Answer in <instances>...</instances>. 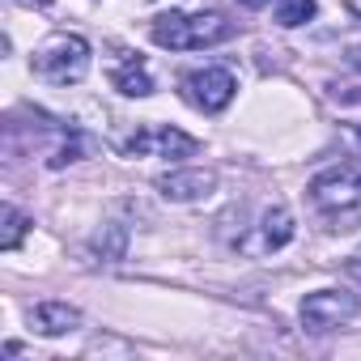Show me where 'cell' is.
<instances>
[{
    "instance_id": "4fadbf2b",
    "label": "cell",
    "mask_w": 361,
    "mask_h": 361,
    "mask_svg": "<svg viewBox=\"0 0 361 361\" xmlns=\"http://www.w3.org/2000/svg\"><path fill=\"white\" fill-rule=\"evenodd\" d=\"M0 221H5V230H0V247H5V251H18V243H22V234H26V217H22L13 204H5V209H0Z\"/></svg>"
},
{
    "instance_id": "9a60e30c",
    "label": "cell",
    "mask_w": 361,
    "mask_h": 361,
    "mask_svg": "<svg viewBox=\"0 0 361 361\" xmlns=\"http://www.w3.org/2000/svg\"><path fill=\"white\" fill-rule=\"evenodd\" d=\"M348 64H353V68L361 73V47H353V51H348Z\"/></svg>"
},
{
    "instance_id": "8fae6325",
    "label": "cell",
    "mask_w": 361,
    "mask_h": 361,
    "mask_svg": "<svg viewBox=\"0 0 361 361\" xmlns=\"http://www.w3.org/2000/svg\"><path fill=\"white\" fill-rule=\"evenodd\" d=\"M331 98H336L344 123L361 136V90H353V85H331Z\"/></svg>"
},
{
    "instance_id": "5bb4252c",
    "label": "cell",
    "mask_w": 361,
    "mask_h": 361,
    "mask_svg": "<svg viewBox=\"0 0 361 361\" xmlns=\"http://www.w3.org/2000/svg\"><path fill=\"white\" fill-rule=\"evenodd\" d=\"M348 276H357V281H361V251H357V255L348 259Z\"/></svg>"
},
{
    "instance_id": "7c38bea8",
    "label": "cell",
    "mask_w": 361,
    "mask_h": 361,
    "mask_svg": "<svg viewBox=\"0 0 361 361\" xmlns=\"http://www.w3.org/2000/svg\"><path fill=\"white\" fill-rule=\"evenodd\" d=\"M314 18V0H276V26L293 30Z\"/></svg>"
},
{
    "instance_id": "3957f363",
    "label": "cell",
    "mask_w": 361,
    "mask_h": 361,
    "mask_svg": "<svg viewBox=\"0 0 361 361\" xmlns=\"http://www.w3.org/2000/svg\"><path fill=\"white\" fill-rule=\"evenodd\" d=\"M35 73L51 85H77L90 73V43L81 35H51L35 51Z\"/></svg>"
},
{
    "instance_id": "52a82bcc",
    "label": "cell",
    "mask_w": 361,
    "mask_h": 361,
    "mask_svg": "<svg viewBox=\"0 0 361 361\" xmlns=\"http://www.w3.org/2000/svg\"><path fill=\"white\" fill-rule=\"evenodd\" d=\"M213 188H217V174H213V170H170V174L157 178V192H161L166 200H178V204L204 200Z\"/></svg>"
},
{
    "instance_id": "8992f818",
    "label": "cell",
    "mask_w": 361,
    "mask_h": 361,
    "mask_svg": "<svg viewBox=\"0 0 361 361\" xmlns=\"http://www.w3.org/2000/svg\"><path fill=\"white\" fill-rule=\"evenodd\" d=\"M200 149V140L196 136H188V132H178V128H140V132H132L128 140H123V153H161V157H188V153H196Z\"/></svg>"
},
{
    "instance_id": "277c9868",
    "label": "cell",
    "mask_w": 361,
    "mask_h": 361,
    "mask_svg": "<svg viewBox=\"0 0 361 361\" xmlns=\"http://www.w3.org/2000/svg\"><path fill=\"white\" fill-rule=\"evenodd\" d=\"M234 90H238V81H234L230 68H200V73H188L183 77V98L196 111H209V115L226 111L230 98H234Z\"/></svg>"
},
{
    "instance_id": "5b68a950",
    "label": "cell",
    "mask_w": 361,
    "mask_h": 361,
    "mask_svg": "<svg viewBox=\"0 0 361 361\" xmlns=\"http://www.w3.org/2000/svg\"><path fill=\"white\" fill-rule=\"evenodd\" d=\"M357 314V293L348 289H319V293H306L302 302V323L310 331H331L340 323H348Z\"/></svg>"
},
{
    "instance_id": "e0dca14e",
    "label": "cell",
    "mask_w": 361,
    "mask_h": 361,
    "mask_svg": "<svg viewBox=\"0 0 361 361\" xmlns=\"http://www.w3.org/2000/svg\"><path fill=\"white\" fill-rule=\"evenodd\" d=\"M238 5H243V9H264L268 0H238Z\"/></svg>"
},
{
    "instance_id": "6da1fadb",
    "label": "cell",
    "mask_w": 361,
    "mask_h": 361,
    "mask_svg": "<svg viewBox=\"0 0 361 361\" xmlns=\"http://www.w3.org/2000/svg\"><path fill=\"white\" fill-rule=\"evenodd\" d=\"M149 35H153L157 47L196 51V47L226 43V39L234 35V26H230L221 13H161V18L149 26Z\"/></svg>"
},
{
    "instance_id": "30bf717a",
    "label": "cell",
    "mask_w": 361,
    "mask_h": 361,
    "mask_svg": "<svg viewBox=\"0 0 361 361\" xmlns=\"http://www.w3.org/2000/svg\"><path fill=\"white\" fill-rule=\"evenodd\" d=\"M293 238V217L289 209H268L259 221V251H281Z\"/></svg>"
},
{
    "instance_id": "7a4b0ae2",
    "label": "cell",
    "mask_w": 361,
    "mask_h": 361,
    "mask_svg": "<svg viewBox=\"0 0 361 361\" xmlns=\"http://www.w3.org/2000/svg\"><path fill=\"white\" fill-rule=\"evenodd\" d=\"M310 204L327 213L340 230L361 221V166H331L310 183Z\"/></svg>"
},
{
    "instance_id": "9c48e42d",
    "label": "cell",
    "mask_w": 361,
    "mask_h": 361,
    "mask_svg": "<svg viewBox=\"0 0 361 361\" xmlns=\"http://www.w3.org/2000/svg\"><path fill=\"white\" fill-rule=\"evenodd\" d=\"M77 323H81V314H77L68 302H43V306H35V314H30V327L43 331V336H64V331H73Z\"/></svg>"
},
{
    "instance_id": "ba28073f",
    "label": "cell",
    "mask_w": 361,
    "mask_h": 361,
    "mask_svg": "<svg viewBox=\"0 0 361 361\" xmlns=\"http://www.w3.org/2000/svg\"><path fill=\"white\" fill-rule=\"evenodd\" d=\"M111 85H115L119 94H128V98H145V94H153V81H149L145 60L132 56V51H115V60H111Z\"/></svg>"
},
{
    "instance_id": "2e32d148",
    "label": "cell",
    "mask_w": 361,
    "mask_h": 361,
    "mask_svg": "<svg viewBox=\"0 0 361 361\" xmlns=\"http://www.w3.org/2000/svg\"><path fill=\"white\" fill-rule=\"evenodd\" d=\"M18 5H30V9H47L51 0H18Z\"/></svg>"
}]
</instances>
